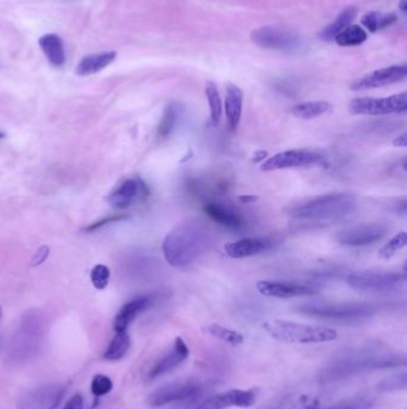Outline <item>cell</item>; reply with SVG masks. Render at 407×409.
<instances>
[{
  "mask_svg": "<svg viewBox=\"0 0 407 409\" xmlns=\"http://www.w3.org/2000/svg\"><path fill=\"white\" fill-rule=\"evenodd\" d=\"M150 195L148 187L140 179H128L110 193L108 202L115 209H125Z\"/></svg>",
  "mask_w": 407,
  "mask_h": 409,
  "instance_id": "cell-15",
  "label": "cell"
},
{
  "mask_svg": "<svg viewBox=\"0 0 407 409\" xmlns=\"http://www.w3.org/2000/svg\"><path fill=\"white\" fill-rule=\"evenodd\" d=\"M179 113H181V108H179L178 103L171 102L170 105H168L163 113V116H161L159 126H158V133H156L158 139L166 140L169 138L176 127Z\"/></svg>",
  "mask_w": 407,
  "mask_h": 409,
  "instance_id": "cell-26",
  "label": "cell"
},
{
  "mask_svg": "<svg viewBox=\"0 0 407 409\" xmlns=\"http://www.w3.org/2000/svg\"><path fill=\"white\" fill-rule=\"evenodd\" d=\"M39 49H42L48 61L55 67L65 64L66 54L64 42L57 34H46L39 40Z\"/></svg>",
  "mask_w": 407,
  "mask_h": 409,
  "instance_id": "cell-23",
  "label": "cell"
},
{
  "mask_svg": "<svg viewBox=\"0 0 407 409\" xmlns=\"http://www.w3.org/2000/svg\"><path fill=\"white\" fill-rule=\"evenodd\" d=\"M269 336L278 341L291 344H318L337 339L338 333L326 327L309 326L302 323L275 320L263 324Z\"/></svg>",
  "mask_w": 407,
  "mask_h": 409,
  "instance_id": "cell-3",
  "label": "cell"
},
{
  "mask_svg": "<svg viewBox=\"0 0 407 409\" xmlns=\"http://www.w3.org/2000/svg\"><path fill=\"white\" fill-rule=\"evenodd\" d=\"M67 384H42L23 394L18 409H57L65 397Z\"/></svg>",
  "mask_w": 407,
  "mask_h": 409,
  "instance_id": "cell-9",
  "label": "cell"
},
{
  "mask_svg": "<svg viewBox=\"0 0 407 409\" xmlns=\"http://www.w3.org/2000/svg\"><path fill=\"white\" fill-rule=\"evenodd\" d=\"M399 9L401 10L404 13L407 11V0H401L399 4Z\"/></svg>",
  "mask_w": 407,
  "mask_h": 409,
  "instance_id": "cell-44",
  "label": "cell"
},
{
  "mask_svg": "<svg viewBox=\"0 0 407 409\" xmlns=\"http://www.w3.org/2000/svg\"><path fill=\"white\" fill-rule=\"evenodd\" d=\"M116 59V53L115 52H102L90 54L87 57L82 58L80 62L77 65L75 73L82 77H87L92 74L98 73L105 67H108L110 64H113L114 60Z\"/></svg>",
  "mask_w": 407,
  "mask_h": 409,
  "instance_id": "cell-22",
  "label": "cell"
},
{
  "mask_svg": "<svg viewBox=\"0 0 407 409\" xmlns=\"http://www.w3.org/2000/svg\"><path fill=\"white\" fill-rule=\"evenodd\" d=\"M253 44L262 49L294 52L301 46V37L296 31L281 26H262L251 33Z\"/></svg>",
  "mask_w": 407,
  "mask_h": 409,
  "instance_id": "cell-8",
  "label": "cell"
},
{
  "mask_svg": "<svg viewBox=\"0 0 407 409\" xmlns=\"http://www.w3.org/2000/svg\"><path fill=\"white\" fill-rule=\"evenodd\" d=\"M206 96L208 100L209 110H210V122L214 127L220 123L222 115V101L217 90V84L209 80L206 83Z\"/></svg>",
  "mask_w": 407,
  "mask_h": 409,
  "instance_id": "cell-29",
  "label": "cell"
},
{
  "mask_svg": "<svg viewBox=\"0 0 407 409\" xmlns=\"http://www.w3.org/2000/svg\"><path fill=\"white\" fill-rule=\"evenodd\" d=\"M204 212L212 219V222L217 223L222 227L235 229V230L245 227L243 218L238 214H235L233 209H228L225 204L206 202L204 204Z\"/></svg>",
  "mask_w": 407,
  "mask_h": 409,
  "instance_id": "cell-21",
  "label": "cell"
},
{
  "mask_svg": "<svg viewBox=\"0 0 407 409\" xmlns=\"http://www.w3.org/2000/svg\"><path fill=\"white\" fill-rule=\"evenodd\" d=\"M271 247V242L260 238H243V240L226 244L225 252L230 259L239 260L245 257L256 256L264 253Z\"/></svg>",
  "mask_w": 407,
  "mask_h": 409,
  "instance_id": "cell-18",
  "label": "cell"
},
{
  "mask_svg": "<svg viewBox=\"0 0 407 409\" xmlns=\"http://www.w3.org/2000/svg\"><path fill=\"white\" fill-rule=\"evenodd\" d=\"M407 110V94L401 92L390 97H361L349 105V112L354 115H388L401 114Z\"/></svg>",
  "mask_w": 407,
  "mask_h": 409,
  "instance_id": "cell-7",
  "label": "cell"
},
{
  "mask_svg": "<svg viewBox=\"0 0 407 409\" xmlns=\"http://www.w3.org/2000/svg\"><path fill=\"white\" fill-rule=\"evenodd\" d=\"M323 157L319 153L308 150H288L278 153L266 158L262 166V171H273V170L291 169L301 166H314L320 163Z\"/></svg>",
  "mask_w": 407,
  "mask_h": 409,
  "instance_id": "cell-12",
  "label": "cell"
},
{
  "mask_svg": "<svg viewBox=\"0 0 407 409\" xmlns=\"http://www.w3.org/2000/svg\"><path fill=\"white\" fill-rule=\"evenodd\" d=\"M406 281L405 273L386 270L354 272L347 277V286L359 292L387 293L395 291Z\"/></svg>",
  "mask_w": 407,
  "mask_h": 409,
  "instance_id": "cell-5",
  "label": "cell"
},
{
  "mask_svg": "<svg viewBox=\"0 0 407 409\" xmlns=\"http://www.w3.org/2000/svg\"><path fill=\"white\" fill-rule=\"evenodd\" d=\"M257 290L262 296L280 299H289L295 297L312 296L318 293V288L307 284L286 283V281H273L260 280L257 283Z\"/></svg>",
  "mask_w": 407,
  "mask_h": 409,
  "instance_id": "cell-14",
  "label": "cell"
},
{
  "mask_svg": "<svg viewBox=\"0 0 407 409\" xmlns=\"http://www.w3.org/2000/svg\"><path fill=\"white\" fill-rule=\"evenodd\" d=\"M188 357H189V349L186 346V341L182 338H177L174 340L172 351L161 358L154 365L152 366L151 370L148 371L147 379L152 381L169 374L170 371L181 365Z\"/></svg>",
  "mask_w": 407,
  "mask_h": 409,
  "instance_id": "cell-17",
  "label": "cell"
},
{
  "mask_svg": "<svg viewBox=\"0 0 407 409\" xmlns=\"http://www.w3.org/2000/svg\"><path fill=\"white\" fill-rule=\"evenodd\" d=\"M406 65H393L380 70L372 71L351 84L354 92H363L369 89L387 87L390 84L399 83L406 78Z\"/></svg>",
  "mask_w": 407,
  "mask_h": 409,
  "instance_id": "cell-13",
  "label": "cell"
},
{
  "mask_svg": "<svg viewBox=\"0 0 407 409\" xmlns=\"http://www.w3.org/2000/svg\"><path fill=\"white\" fill-rule=\"evenodd\" d=\"M381 15L380 12H372L365 13L363 17H362V26L370 31V33H377L380 31V21H381Z\"/></svg>",
  "mask_w": 407,
  "mask_h": 409,
  "instance_id": "cell-36",
  "label": "cell"
},
{
  "mask_svg": "<svg viewBox=\"0 0 407 409\" xmlns=\"http://www.w3.org/2000/svg\"><path fill=\"white\" fill-rule=\"evenodd\" d=\"M64 409H84V399L80 394H75L71 397L70 401L66 403Z\"/></svg>",
  "mask_w": 407,
  "mask_h": 409,
  "instance_id": "cell-38",
  "label": "cell"
},
{
  "mask_svg": "<svg viewBox=\"0 0 407 409\" xmlns=\"http://www.w3.org/2000/svg\"><path fill=\"white\" fill-rule=\"evenodd\" d=\"M393 145L397 146V148H406L407 146V134L406 133H403L401 135H399L397 137L395 140H393Z\"/></svg>",
  "mask_w": 407,
  "mask_h": 409,
  "instance_id": "cell-41",
  "label": "cell"
},
{
  "mask_svg": "<svg viewBox=\"0 0 407 409\" xmlns=\"http://www.w3.org/2000/svg\"><path fill=\"white\" fill-rule=\"evenodd\" d=\"M212 243L208 225L199 218H189L177 224L165 236L163 253L174 268H183L199 259Z\"/></svg>",
  "mask_w": 407,
  "mask_h": 409,
  "instance_id": "cell-1",
  "label": "cell"
},
{
  "mask_svg": "<svg viewBox=\"0 0 407 409\" xmlns=\"http://www.w3.org/2000/svg\"><path fill=\"white\" fill-rule=\"evenodd\" d=\"M387 231L388 229L381 223H365L339 231L336 241L347 247H364L381 241Z\"/></svg>",
  "mask_w": 407,
  "mask_h": 409,
  "instance_id": "cell-11",
  "label": "cell"
},
{
  "mask_svg": "<svg viewBox=\"0 0 407 409\" xmlns=\"http://www.w3.org/2000/svg\"><path fill=\"white\" fill-rule=\"evenodd\" d=\"M406 374H400V376H395L390 378L382 381L380 385L377 388L383 392H390V390H399V389H405L406 388Z\"/></svg>",
  "mask_w": 407,
  "mask_h": 409,
  "instance_id": "cell-35",
  "label": "cell"
},
{
  "mask_svg": "<svg viewBox=\"0 0 407 409\" xmlns=\"http://www.w3.org/2000/svg\"><path fill=\"white\" fill-rule=\"evenodd\" d=\"M372 401L365 397H357L351 400L343 401L341 403L331 406L325 409H370L372 408Z\"/></svg>",
  "mask_w": 407,
  "mask_h": 409,
  "instance_id": "cell-34",
  "label": "cell"
},
{
  "mask_svg": "<svg viewBox=\"0 0 407 409\" xmlns=\"http://www.w3.org/2000/svg\"><path fill=\"white\" fill-rule=\"evenodd\" d=\"M266 157H269V153L266 151H263V150H260V151L253 153L252 161L255 162V163H262V162H264V159H266Z\"/></svg>",
  "mask_w": 407,
  "mask_h": 409,
  "instance_id": "cell-42",
  "label": "cell"
},
{
  "mask_svg": "<svg viewBox=\"0 0 407 409\" xmlns=\"http://www.w3.org/2000/svg\"><path fill=\"white\" fill-rule=\"evenodd\" d=\"M331 109L332 105L326 101H311V102H303V103L293 105L291 112L295 118L312 120L329 113Z\"/></svg>",
  "mask_w": 407,
  "mask_h": 409,
  "instance_id": "cell-25",
  "label": "cell"
},
{
  "mask_svg": "<svg viewBox=\"0 0 407 409\" xmlns=\"http://www.w3.org/2000/svg\"><path fill=\"white\" fill-rule=\"evenodd\" d=\"M243 90L235 84H227L226 87L225 112L230 130H237L243 114Z\"/></svg>",
  "mask_w": 407,
  "mask_h": 409,
  "instance_id": "cell-20",
  "label": "cell"
},
{
  "mask_svg": "<svg viewBox=\"0 0 407 409\" xmlns=\"http://www.w3.org/2000/svg\"><path fill=\"white\" fill-rule=\"evenodd\" d=\"M357 209V196L349 193H334L295 204L288 209V214L305 220H339L355 214Z\"/></svg>",
  "mask_w": 407,
  "mask_h": 409,
  "instance_id": "cell-2",
  "label": "cell"
},
{
  "mask_svg": "<svg viewBox=\"0 0 407 409\" xmlns=\"http://www.w3.org/2000/svg\"><path fill=\"white\" fill-rule=\"evenodd\" d=\"M48 254H49V249L48 247H41V248L37 250V253L35 254V256L33 259V266H39L41 263H44L46 261V259H47Z\"/></svg>",
  "mask_w": 407,
  "mask_h": 409,
  "instance_id": "cell-40",
  "label": "cell"
},
{
  "mask_svg": "<svg viewBox=\"0 0 407 409\" xmlns=\"http://www.w3.org/2000/svg\"><path fill=\"white\" fill-rule=\"evenodd\" d=\"M357 17V9L354 6H349L347 9L343 10L342 12L338 15L337 18L334 19V22L326 26L319 34V37L323 41L329 42V41H334V37L344 31L345 28L351 26L352 22L355 21V18Z\"/></svg>",
  "mask_w": 407,
  "mask_h": 409,
  "instance_id": "cell-24",
  "label": "cell"
},
{
  "mask_svg": "<svg viewBox=\"0 0 407 409\" xmlns=\"http://www.w3.org/2000/svg\"><path fill=\"white\" fill-rule=\"evenodd\" d=\"M238 200L243 204H253L258 200V196L256 195H240L238 196Z\"/></svg>",
  "mask_w": 407,
  "mask_h": 409,
  "instance_id": "cell-43",
  "label": "cell"
},
{
  "mask_svg": "<svg viewBox=\"0 0 407 409\" xmlns=\"http://www.w3.org/2000/svg\"><path fill=\"white\" fill-rule=\"evenodd\" d=\"M42 336V324L39 318L33 315L23 318L19 331L10 344V361L22 364L34 357L41 346Z\"/></svg>",
  "mask_w": 407,
  "mask_h": 409,
  "instance_id": "cell-4",
  "label": "cell"
},
{
  "mask_svg": "<svg viewBox=\"0 0 407 409\" xmlns=\"http://www.w3.org/2000/svg\"><path fill=\"white\" fill-rule=\"evenodd\" d=\"M113 381L105 374H96L91 382V392L95 397H105L113 390Z\"/></svg>",
  "mask_w": 407,
  "mask_h": 409,
  "instance_id": "cell-32",
  "label": "cell"
},
{
  "mask_svg": "<svg viewBox=\"0 0 407 409\" xmlns=\"http://www.w3.org/2000/svg\"><path fill=\"white\" fill-rule=\"evenodd\" d=\"M207 331L210 336L217 338V339L221 340L224 342L232 345V346H238L244 342V336L242 333L237 331H232L228 328L212 323L207 327Z\"/></svg>",
  "mask_w": 407,
  "mask_h": 409,
  "instance_id": "cell-30",
  "label": "cell"
},
{
  "mask_svg": "<svg viewBox=\"0 0 407 409\" xmlns=\"http://www.w3.org/2000/svg\"><path fill=\"white\" fill-rule=\"evenodd\" d=\"M397 19H398V16L395 13H387V15L382 13L381 21H380V31L385 29V28H388L392 24H395L397 22Z\"/></svg>",
  "mask_w": 407,
  "mask_h": 409,
  "instance_id": "cell-39",
  "label": "cell"
},
{
  "mask_svg": "<svg viewBox=\"0 0 407 409\" xmlns=\"http://www.w3.org/2000/svg\"><path fill=\"white\" fill-rule=\"evenodd\" d=\"M130 347V338L126 331H116L105 352V359L110 361L121 360Z\"/></svg>",
  "mask_w": 407,
  "mask_h": 409,
  "instance_id": "cell-28",
  "label": "cell"
},
{
  "mask_svg": "<svg viewBox=\"0 0 407 409\" xmlns=\"http://www.w3.org/2000/svg\"><path fill=\"white\" fill-rule=\"evenodd\" d=\"M407 244V234L405 231L399 232L395 237H392L387 243L379 250V256L385 260L395 256V254L405 248Z\"/></svg>",
  "mask_w": 407,
  "mask_h": 409,
  "instance_id": "cell-31",
  "label": "cell"
},
{
  "mask_svg": "<svg viewBox=\"0 0 407 409\" xmlns=\"http://www.w3.org/2000/svg\"><path fill=\"white\" fill-rule=\"evenodd\" d=\"M110 280V270L105 265H97L91 270V281L97 290H105Z\"/></svg>",
  "mask_w": 407,
  "mask_h": 409,
  "instance_id": "cell-33",
  "label": "cell"
},
{
  "mask_svg": "<svg viewBox=\"0 0 407 409\" xmlns=\"http://www.w3.org/2000/svg\"><path fill=\"white\" fill-rule=\"evenodd\" d=\"M375 306L372 304H305L300 306V313L311 317L334 321H359L368 318L375 313Z\"/></svg>",
  "mask_w": 407,
  "mask_h": 409,
  "instance_id": "cell-6",
  "label": "cell"
},
{
  "mask_svg": "<svg viewBox=\"0 0 407 409\" xmlns=\"http://www.w3.org/2000/svg\"><path fill=\"white\" fill-rule=\"evenodd\" d=\"M123 219H127L126 216H113V217L107 218V219H103V220H100V222L95 223V224H92L91 227H87V231H95L96 229H100V227H105L107 224H111V223H116L120 222V220H123Z\"/></svg>",
  "mask_w": 407,
  "mask_h": 409,
  "instance_id": "cell-37",
  "label": "cell"
},
{
  "mask_svg": "<svg viewBox=\"0 0 407 409\" xmlns=\"http://www.w3.org/2000/svg\"><path fill=\"white\" fill-rule=\"evenodd\" d=\"M256 389H232L204 401L196 409H226L230 407L247 408L256 403Z\"/></svg>",
  "mask_w": 407,
  "mask_h": 409,
  "instance_id": "cell-16",
  "label": "cell"
},
{
  "mask_svg": "<svg viewBox=\"0 0 407 409\" xmlns=\"http://www.w3.org/2000/svg\"><path fill=\"white\" fill-rule=\"evenodd\" d=\"M152 304V298L148 296L138 297L133 301L128 302L123 305L114 321V329L115 331H126L130 323L139 316L140 313L150 308Z\"/></svg>",
  "mask_w": 407,
  "mask_h": 409,
  "instance_id": "cell-19",
  "label": "cell"
},
{
  "mask_svg": "<svg viewBox=\"0 0 407 409\" xmlns=\"http://www.w3.org/2000/svg\"><path fill=\"white\" fill-rule=\"evenodd\" d=\"M201 385L195 381H183L174 383L166 384L164 387L156 389L148 397L147 403L153 408H159L170 403L182 402L199 395Z\"/></svg>",
  "mask_w": 407,
  "mask_h": 409,
  "instance_id": "cell-10",
  "label": "cell"
},
{
  "mask_svg": "<svg viewBox=\"0 0 407 409\" xmlns=\"http://www.w3.org/2000/svg\"><path fill=\"white\" fill-rule=\"evenodd\" d=\"M5 134L4 133H0V139H3V138H4Z\"/></svg>",
  "mask_w": 407,
  "mask_h": 409,
  "instance_id": "cell-46",
  "label": "cell"
},
{
  "mask_svg": "<svg viewBox=\"0 0 407 409\" xmlns=\"http://www.w3.org/2000/svg\"><path fill=\"white\" fill-rule=\"evenodd\" d=\"M367 39H368V34L362 26L351 24L344 31H341L334 37V41H336V44L341 47H355L365 42Z\"/></svg>",
  "mask_w": 407,
  "mask_h": 409,
  "instance_id": "cell-27",
  "label": "cell"
},
{
  "mask_svg": "<svg viewBox=\"0 0 407 409\" xmlns=\"http://www.w3.org/2000/svg\"><path fill=\"white\" fill-rule=\"evenodd\" d=\"M1 317H3V309H1V306H0V321H1Z\"/></svg>",
  "mask_w": 407,
  "mask_h": 409,
  "instance_id": "cell-45",
  "label": "cell"
}]
</instances>
